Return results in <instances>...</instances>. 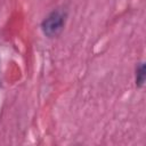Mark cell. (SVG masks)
<instances>
[{
    "label": "cell",
    "instance_id": "1",
    "mask_svg": "<svg viewBox=\"0 0 146 146\" xmlns=\"http://www.w3.org/2000/svg\"><path fill=\"white\" fill-rule=\"evenodd\" d=\"M68 18V10L65 7H56L41 21L40 29L48 39L58 38L65 29Z\"/></svg>",
    "mask_w": 146,
    "mask_h": 146
},
{
    "label": "cell",
    "instance_id": "2",
    "mask_svg": "<svg viewBox=\"0 0 146 146\" xmlns=\"http://www.w3.org/2000/svg\"><path fill=\"white\" fill-rule=\"evenodd\" d=\"M146 80V65L144 60H140L136 64L135 67V86L138 89L144 88Z\"/></svg>",
    "mask_w": 146,
    "mask_h": 146
}]
</instances>
